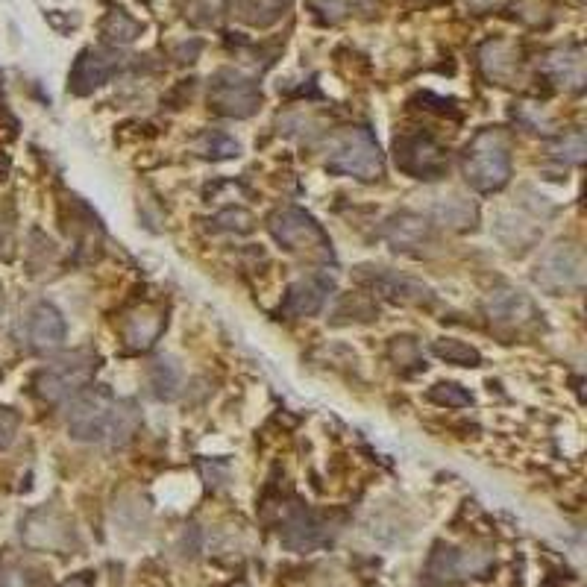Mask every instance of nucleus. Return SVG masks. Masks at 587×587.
<instances>
[{
	"label": "nucleus",
	"instance_id": "obj_1",
	"mask_svg": "<svg viewBox=\"0 0 587 587\" xmlns=\"http://www.w3.org/2000/svg\"><path fill=\"white\" fill-rule=\"evenodd\" d=\"M464 177L476 191H499L511 177V156L502 133L485 130L464 150Z\"/></svg>",
	"mask_w": 587,
	"mask_h": 587
},
{
	"label": "nucleus",
	"instance_id": "obj_2",
	"mask_svg": "<svg viewBox=\"0 0 587 587\" xmlns=\"http://www.w3.org/2000/svg\"><path fill=\"white\" fill-rule=\"evenodd\" d=\"M326 171L341 174V177H356V180H379L385 165L376 138L370 130H347L341 136L332 138L329 156H326Z\"/></svg>",
	"mask_w": 587,
	"mask_h": 587
},
{
	"label": "nucleus",
	"instance_id": "obj_3",
	"mask_svg": "<svg viewBox=\"0 0 587 587\" xmlns=\"http://www.w3.org/2000/svg\"><path fill=\"white\" fill-rule=\"evenodd\" d=\"M271 235L291 253H303L309 259L329 262L332 259V244L323 232V226L317 224L312 215H306L303 209H279L271 215Z\"/></svg>",
	"mask_w": 587,
	"mask_h": 587
},
{
	"label": "nucleus",
	"instance_id": "obj_4",
	"mask_svg": "<svg viewBox=\"0 0 587 587\" xmlns=\"http://www.w3.org/2000/svg\"><path fill=\"white\" fill-rule=\"evenodd\" d=\"M585 253L576 244H555L538 259L535 282L549 294H567L585 288Z\"/></svg>",
	"mask_w": 587,
	"mask_h": 587
},
{
	"label": "nucleus",
	"instance_id": "obj_5",
	"mask_svg": "<svg viewBox=\"0 0 587 587\" xmlns=\"http://www.w3.org/2000/svg\"><path fill=\"white\" fill-rule=\"evenodd\" d=\"M115 414V400L103 388H89L74 394L68 408V432L77 441H106Z\"/></svg>",
	"mask_w": 587,
	"mask_h": 587
},
{
	"label": "nucleus",
	"instance_id": "obj_6",
	"mask_svg": "<svg viewBox=\"0 0 587 587\" xmlns=\"http://www.w3.org/2000/svg\"><path fill=\"white\" fill-rule=\"evenodd\" d=\"M94 370H97V359L91 353H74L62 362L45 367L36 376V391L47 403H59L65 397L80 394L91 382Z\"/></svg>",
	"mask_w": 587,
	"mask_h": 587
},
{
	"label": "nucleus",
	"instance_id": "obj_7",
	"mask_svg": "<svg viewBox=\"0 0 587 587\" xmlns=\"http://www.w3.org/2000/svg\"><path fill=\"white\" fill-rule=\"evenodd\" d=\"M397 168L414 180H441L450 168L444 147L429 136H400L394 141Z\"/></svg>",
	"mask_w": 587,
	"mask_h": 587
},
{
	"label": "nucleus",
	"instance_id": "obj_8",
	"mask_svg": "<svg viewBox=\"0 0 587 587\" xmlns=\"http://www.w3.org/2000/svg\"><path fill=\"white\" fill-rule=\"evenodd\" d=\"M209 103L215 112H221L226 118H250L262 103V94L250 77L235 74V71H221L209 89Z\"/></svg>",
	"mask_w": 587,
	"mask_h": 587
},
{
	"label": "nucleus",
	"instance_id": "obj_9",
	"mask_svg": "<svg viewBox=\"0 0 587 587\" xmlns=\"http://www.w3.org/2000/svg\"><path fill=\"white\" fill-rule=\"evenodd\" d=\"M359 279L373 294H379V297H385L391 303H429L432 300V291L423 282H417L411 276H400V273L394 271L359 268Z\"/></svg>",
	"mask_w": 587,
	"mask_h": 587
},
{
	"label": "nucleus",
	"instance_id": "obj_10",
	"mask_svg": "<svg viewBox=\"0 0 587 587\" xmlns=\"http://www.w3.org/2000/svg\"><path fill=\"white\" fill-rule=\"evenodd\" d=\"M121 65H124V59L115 50H86L74 62L68 89L74 91V94H89L97 86H103L112 74H118Z\"/></svg>",
	"mask_w": 587,
	"mask_h": 587
},
{
	"label": "nucleus",
	"instance_id": "obj_11",
	"mask_svg": "<svg viewBox=\"0 0 587 587\" xmlns=\"http://www.w3.org/2000/svg\"><path fill=\"white\" fill-rule=\"evenodd\" d=\"M541 212H529V206L523 200H517V206L505 209L497 221V238L508 250H526L538 241L541 235Z\"/></svg>",
	"mask_w": 587,
	"mask_h": 587
},
{
	"label": "nucleus",
	"instance_id": "obj_12",
	"mask_svg": "<svg viewBox=\"0 0 587 587\" xmlns=\"http://www.w3.org/2000/svg\"><path fill=\"white\" fill-rule=\"evenodd\" d=\"M329 291H332V276H326V273L303 276V279H297V282L288 288V294H285V300H282V312L288 317L317 315V312L323 309Z\"/></svg>",
	"mask_w": 587,
	"mask_h": 587
},
{
	"label": "nucleus",
	"instance_id": "obj_13",
	"mask_svg": "<svg viewBox=\"0 0 587 587\" xmlns=\"http://www.w3.org/2000/svg\"><path fill=\"white\" fill-rule=\"evenodd\" d=\"M382 238L397 253H414L432 241V224H429V218H423L417 212H400V215L388 218V224L382 226Z\"/></svg>",
	"mask_w": 587,
	"mask_h": 587
},
{
	"label": "nucleus",
	"instance_id": "obj_14",
	"mask_svg": "<svg viewBox=\"0 0 587 587\" xmlns=\"http://www.w3.org/2000/svg\"><path fill=\"white\" fill-rule=\"evenodd\" d=\"M488 567H491V558L482 552L441 549V552H435L429 573H432V579H467V576H482Z\"/></svg>",
	"mask_w": 587,
	"mask_h": 587
},
{
	"label": "nucleus",
	"instance_id": "obj_15",
	"mask_svg": "<svg viewBox=\"0 0 587 587\" xmlns=\"http://www.w3.org/2000/svg\"><path fill=\"white\" fill-rule=\"evenodd\" d=\"M27 338H30L33 350H39V353H50V350L62 347V341H65V317L59 315L56 306L39 303L27 317Z\"/></svg>",
	"mask_w": 587,
	"mask_h": 587
},
{
	"label": "nucleus",
	"instance_id": "obj_16",
	"mask_svg": "<svg viewBox=\"0 0 587 587\" xmlns=\"http://www.w3.org/2000/svg\"><path fill=\"white\" fill-rule=\"evenodd\" d=\"M162 329H165V315L159 309L141 306V309H136L133 315L124 320L121 335H124L130 350H147L162 335Z\"/></svg>",
	"mask_w": 587,
	"mask_h": 587
},
{
	"label": "nucleus",
	"instance_id": "obj_17",
	"mask_svg": "<svg viewBox=\"0 0 587 587\" xmlns=\"http://www.w3.org/2000/svg\"><path fill=\"white\" fill-rule=\"evenodd\" d=\"M485 309H488L491 320H497V323H526L529 317H535L532 300L523 291H514V288H497L485 300Z\"/></svg>",
	"mask_w": 587,
	"mask_h": 587
},
{
	"label": "nucleus",
	"instance_id": "obj_18",
	"mask_svg": "<svg viewBox=\"0 0 587 587\" xmlns=\"http://www.w3.org/2000/svg\"><path fill=\"white\" fill-rule=\"evenodd\" d=\"M432 218L441 226H450V229H470L479 221V209L473 200L461 197V194H444V197H435L432 206H429Z\"/></svg>",
	"mask_w": 587,
	"mask_h": 587
},
{
	"label": "nucleus",
	"instance_id": "obj_19",
	"mask_svg": "<svg viewBox=\"0 0 587 587\" xmlns=\"http://www.w3.org/2000/svg\"><path fill=\"white\" fill-rule=\"evenodd\" d=\"M24 541L30 543V546H36V549H59L65 543V526L50 511L33 514L24 523Z\"/></svg>",
	"mask_w": 587,
	"mask_h": 587
},
{
	"label": "nucleus",
	"instance_id": "obj_20",
	"mask_svg": "<svg viewBox=\"0 0 587 587\" xmlns=\"http://www.w3.org/2000/svg\"><path fill=\"white\" fill-rule=\"evenodd\" d=\"M546 71L561 86L582 89V83H585V59H582V50H555V53H549Z\"/></svg>",
	"mask_w": 587,
	"mask_h": 587
},
{
	"label": "nucleus",
	"instance_id": "obj_21",
	"mask_svg": "<svg viewBox=\"0 0 587 587\" xmlns=\"http://www.w3.org/2000/svg\"><path fill=\"white\" fill-rule=\"evenodd\" d=\"M182 385V367L177 364V359L171 356H162L156 359L153 367H150V388L159 400H174L177 391Z\"/></svg>",
	"mask_w": 587,
	"mask_h": 587
},
{
	"label": "nucleus",
	"instance_id": "obj_22",
	"mask_svg": "<svg viewBox=\"0 0 587 587\" xmlns=\"http://www.w3.org/2000/svg\"><path fill=\"white\" fill-rule=\"evenodd\" d=\"M291 0H241V18L253 27H271L276 24Z\"/></svg>",
	"mask_w": 587,
	"mask_h": 587
},
{
	"label": "nucleus",
	"instance_id": "obj_23",
	"mask_svg": "<svg viewBox=\"0 0 587 587\" xmlns=\"http://www.w3.org/2000/svg\"><path fill=\"white\" fill-rule=\"evenodd\" d=\"M138 429V408L127 400H115V414H112V426H109V444L112 447H124Z\"/></svg>",
	"mask_w": 587,
	"mask_h": 587
},
{
	"label": "nucleus",
	"instance_id": "obj_24",
	"mask_svg": "<svg viewBox=\"0 0 587 587\" xmlns=\"http://www.w3.org/2000/svg\"><path fill=\"white\" fill-rule=\"evenodd\" d=\"M482 68L491 80H508L514 71V53L505 42H488L482 50Z\"/></svg>",
	"mask_w": 587,
	"mask_h": 587
},
{
	"label": "nucleus",
	"instance_id": "obj_25",
	"mask_svg": "<svg viewBox=\"0 0 587 587\" xmlns=\"http://www.w3.org/2000/svg\"><path fill=\"white\" fill-rule=\"evenodd\" d=\"M432 353L438 359H444L447 364H458V367H479L482 364V356L476 347L464 344V341H455V338H441L432 344Z\"/></svg>",
	"mask_w": 587,
	"mask_h": 587
},
{
	"label": "nucleus",
	"instance_id": "obj_26",
	"mask_svg": "<svg viewBox=\"0 0 587 587\" xmlns=\"http://www.w3.org/2000/svg\"><path fill=\"white\" fill-rule=\"evenodd\" d=\"M238 141L229 138L226 133H218V130H209L203 133L200 141H197V153L209 156V159H229V156H238Z\"/></svg>",
	"mask_w": 587,
	"mask_h": 587
},
{
	"label": "nucleus",
	"instance_id": "obj_27",
	"mask_svg": "<svg viewBox=\"0 0 587 587\" xmlns=\"http://www.w3.org/2000/svg\"><path fill=\"white\" fill-rule=\"evenodd\" d=\"M138 21H133L127 12H112L106 21H103V36L109 39V42H121V45H127V42H133L138 36Z\"/></svg>",
	"mask_w": 587,
	"mask_h": 587
},
{
	"label": "nucleus",
	"instance_id": "obj_28",
	"mask_svg": "<svg viewBox=\"0 0 587 587\" xmlns=\"http://www.w3.org/2000/svg\"><path fill=\"white\" fill-rule=\"evenodd\" d=\"M549 153L558 156V159H564V162H570V165H582L587 153L585 136H582V133H567L558 144L549 147Z\"/></svg>",
	"mask_w": 587,
	"mask_h": 587
},
{
	"label": "nucleus",
	"instance_id": "obj_29",
	"mask_svg": "<svg viewBox=\"0 0 587 587\" xmlns=\"http://www.w3.org/2000/svg\"><path fill=\"white\" fill-rule=\"evenodd\" d=\"M429 400L447 408L470 406V394H467L461 385H452V382H441V385H435V388L429 391Z\"/></svg>",
	"mask_w": 587,
	"mask_h": 587
},
{
	"label": "nucleus",
	"instance_id": "obj_30",
	"mask_svg": "<svg viewBox=\"0 0 587 587\" xmlns=\"http://www.w3.org/2000/svg\"><path fill=\"white\" fill-rule=\"evenodd\" d=\"M18 432V414L12 408L0 406V450H6L15 441Z\"/></svg>",
	"mask_w": 587,
	"mask_h": 587
},
{
	"label": "nucleus",
	"instance_id": "obj_31",
	"mask_svg": "<svg viewBox=\"0 0 587 587\" xmlns=\"http://www.w3.org/2000/svg\"><path fill=\"white\" fill-rule=\"evenodd\" d=\"M0 587H27V582L18 570H6V573H0Z\"/></svg>",
	"mask_w": 587,
	"mask_h": 587
},
{
	"label": "nucleus",
	"instance_id": "obj_32",
	"mask_svg": "<svg viewBox=\"0 0 587 587\" xmlns=\"http://www.w3.org/2000/svg\"><path fill=\"white\" fill-rule=\"evenodd\" d=\"M65 587H86V582H83V579H77V582H68Z\"/></svg>",
	"mask_w": 587,
	"mask_h": 587
},
{
	"label": "nucleus",
	"instance_id": "obj_33",
	"mask_svg": "<svg viewBox=\"0 0 587 587\" xmlns=\"http://www.w3.org/2000/svg\"><path fill=\"white\" fill-rule=\"evenodd\" d=\"M0 309H3V294H0Z\"/></svg>",
	"mask_w": 587,
	"mask_h": 587
}]
</instances>
